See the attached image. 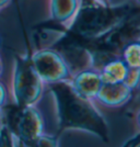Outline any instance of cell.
Returning <instances> with one entry per match:
<instances>
[{
	"label": "cell",
	"mask_w": 140,
	"mask_h": 147,
	"mask_svg": "<svg viewBox=\"0 0 140 147\" xmlns=\"http://www.w3.org/2000/svg\"><path fill=\"white\" fill-rule=\"evenodd\" d=\"M140 41L126 45L121 52V58L129 68L140 67Z\"/></svg>",
	"instance_id": "cell-13"
},
{
	"label": "cell",
	"mask_w": 140,
	"mask_h": 147,
	"mask_svg": "<svg viewBox=\"0 0 140 147\" xmlns=\"http://www.w3.org/2000/svg\"><path fill=\"white\" fill-rule=\"evenodd\" d=\"M18 108L6 122L19 135L23 146L32 145L43 135L57 136L61 131L59 102L53 88H47L36 102Z\"/></svg>",
	"instance_id": "cell-1"
},
{
	"label": "cell",
	"mask_w": 140,
	"mask_h": 147,
	"mask_svg": "<svg viewBox=\"0 0 140 147\" xmlns=\"http://www.w3.org/2000/svg\"><path fill=\"white\" fill-rule=\"evenodd\" d=\"M128 69L129 67L119 56L115 59L109 61L106 65H104L98 73L103 84H116L124 81Z\"/></svg>",
	"instance_id": "cell-12"
},
{
	"label": "cell",
	"mask_w": 140,
	"mask_h": 147,
	"mask_svg": "<svg viewBox=\"0 0 140 147\" xmlns=\"http://www.w3.org/2000/svg\"><path fill=\"white\" fill-rule=\"evenodd\" d=\"M30 59L35 73L46 87L67 84L72 78L66 61L54 47L33 51Z\"/></svg>",
	"instance_id": "cell-5"
},
{
	"label": "cell",
	"mask_w": 140,
	"mask_h": 147,
	"mask_svg": "<svg viewBox=\"0 0 140 147\" xmlns=\"http://www.w3.org/2000/svg\"><path fill=\"white\" fill-rule=\"evenodd\" d=\"M1 117H2V109H0V120H1Z\"/></svg>",
	"instance_id": "cell-20"
},
{
	"label": "cell",
	"mask_w": 140,
	"mask_h": 147,
	"mask_svg": "<svg viewBox=\"0 0 140 147\" xmlns=\"http://www.w3.org/2000/svg\"><path fill=\"white\" fill-rule=\"evenodd\" d=\"M10 1L11 0H0V9H2V8H5L6 6H8L10 3Z\"/></svg>",
	"instance_id": "cell-18"
},
{
	"label": "cell",
	"mask_w": 140,
	"mask_h": 147,
	"mask_svg": "<svg viewBox=\"0 0 140 147\" xmlns=\"http://www.w3.org/2000/svg\"><path fill=\"white\" fill-rule=\"evenodd\" d=\"M136 41H140V20L138 8L133 9L115 29L103 37L93 41V46L103 47L121 55L123 49Z\"/></svg>",
	"instance_id": "cell-6"
},
{
	"label": "cell",
	"mask_w": 140,
	"mask_h": 147,
	"mask_svg": "<svg viewBox=\"0 0 140 147\" xmlns=\"http://www.w3.org/2000/svg\"><path fill=\"white\" fill-rule=\"evenodd\" d=\"M92 1L101 3V5H104V6H109V7H113V2H114V0H92Z\"/></svg>",
	"instance_id": "cell-17"
},
{
	"label": "cell",
	"mask_w": 140,
	"mask_h": 147,
	"mask_svg": "<svg viewBox=\"0 0 140 147\" xmlns=\"http://www.w3.org/2000/svg\"><path fill=\"white\" fill-rule=\"evenodd\" d=\"M54 89L59 102L61 126L79 127L100 133V129L105 124L104 117L92 101H86L77 97L67 84L55 85Z\"/></svg>",
	"instance_id": "cell-3"
},
{
	"label": "cell",
	"mask_w": 140,
	"mask_h": 147,
	"mask_svg": "<svg viewBox=\"0 0 140 147\" xmlns=\"http://www.w3.org/2000/svg\"><path fill=\"white\" fill-rule=\"evenodd\" d=\"M46 87L35 73L30 56H21L14 59L11 78V91L13 103L25 107L36 102L42 97Z\"/></svg>",
	"instance_id": "cell-4"
},
{
	"label": "cell",
	"mask_w": 140,
	"mask_h": 147,
	"mask_svg": "<svg viewBox=\"0 0 140 147\" xmlns=\"http://www.w3.org/2000/svg\"><path fill=\"white\" fill-rule=\"evenodd\" d=\"M135 91L124 82L102 84L95 99L92 101L98 111L119 110L130 103L134 99Z\"/></svg>",
	"instance_id": "cell-8"
},
{
	"label": "cell",
	"mask_w": 140,
	"mask_h": 147,
	"mask_svg": "<svg viewBox=\"0 0 140 147\" xmlns=\"http://www.w3.org/2000/svg\"><path fill=\"white\" fill-rule=\"evenodd\" d=\"M135 8L138 7H109L92 0L89 2L83 0L68 31L89 42L96 41L115 29Z\"/></svg>",
	"instance_id": "cell-2"
},
{
	"label": "cell",
	"mask_w": 140,
	"mask_h": 147,
	"mask_svg": "<svg viewBox=\"0 0 140 147\" xmlns=\"http://www.w3.org/2000/svg\"><path fill=\"white\" fill-rule=\"evenodd\" d=\"M9 100H10V96H9L8 87L2 80H0V109H5L9 104Z\"/></svg>",
	"instance_id": "cell-16"
},
{
	"label": "cell",
	"mask_w": 140,
	"mask_h": 147,
	"mask_svg": "<svg viewBox=\"0 0 140 147\" xmlns=\"http://www.w3.org/2000/svg\"><path fill=\"white\" fill-rule=\"evenodd\" d=\"M102 79L98 70L89 68L76 74L67 85L70 90L79 98L93 101L102 86Z\"/></svg>",
	"instance_id": "cell-9"
},
{
	"label": "cell",
	"mask_w": 140,
	"mask_h": 147,
	"mask_svg": "<svg viewBox=\"0 0 140 147\" xmlns=\"http://www.w3.org/2000/svg\"><path fill=\"white\" fill-rule=\"evenodd\" d=\"M67 34L68 33L65 30L42 26V28H36L33 30L32 37H33L34 44H36L35 49H40L54 47L56 44L59 41H61Z\"/></svg>",
	"instance_id": "cell-11"
},
{
	"label": "cell",
	"mask_w": 140,
	"mask_h": 147,
	"mask_svg": "<svg viewBox=\"0 0 140 147\" xmlns=\"http://www.w3.org/2000/svg\"><path fill=\"white\" fill-rule=\"evenodd\" d=\"M139 77H140V67L139 68H129L127 75L124 79V84L130 88L133 91H137L139 88Z\"/></svg>",
	"instance_id": "cell-14"
},
{
	"label": "cell",
	"mask_w": 140,
	"mask_h": 147,
	"mask_svg": "<svg viewBox=\"0 0 140 147\" xmlns=\"http://www.w3.org/2000/svg\"><path fill=\"white\" fill-rule=\"evenodd\" d=\"M69 67L72 77L82 70L92 68V55L89 47L73 40L67 34L54 46Z\"/></svg>",
	"instance_id": "cell-7"
},
{
	"label": "cell",
	"mask_w": 140,
	"mask_h": 147,
	"mask_svg": "<svg viewBox=\"0 0 140 147\" xmlns=\"http://www.w3.org/2000/svg\"><path fill=\"white\" fill-rule=\"evenodd\" d=\"M82 3L83 0H49L48 17L68 31Z\"/></svg>",
	"instance_id": "cell-10"
},
{
	"label": "cell",
	"mask_w": 140,
	"mask_h": 147,
	"mask_svg": "<svg viewBox=\"0 0 140 147\" xmlns=\"http://www.w3.org/2000/svg\"><path fill=\"white\" fill-rule=\"evenodd\" d=\"M32 146H59L58 144V140H57V136H50V135H43L41 137H38L36 141L32 144Z\"/></svg>",
	"instance_id": "cell-15"
},
{
	"label": "cell",
	"mask_w": 140,
	"mask_h": 147,
	"mask_svg": "<svg viewBox=\"0 0 140 147\" xmlns=\"http://www.w3.org/2000/svg\"><path fill=\"white\" fill-rule=\"evenodd\" d=\"M3 61H2V57L0 55V78H1V76H2V74H3Z\"/></svg>",
	"instance_id": "cell-19"
}]
</instances>
